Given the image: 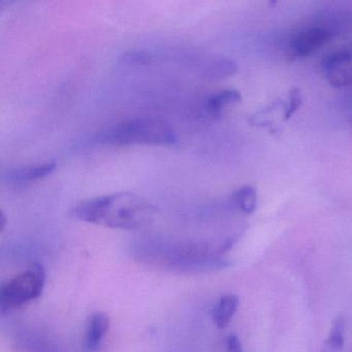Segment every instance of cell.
Returning <instances> with one entry per match:
<instances>
[{
    "instance_id": "obj_8",
    "label": "cell",
    "mask_w": 352,
    "mask_h": 352,
    "mask_svg": "<svg viewBox=\"0 0 352 352\" xmlns=\"http://www.w3.org/2000/svg\"><path fill=\"white\" fill-rule=\"evenodd\" d=\"M56 168V162L53 160L38 162L15 168L8 174V180L13 183L34 182L50 176Z\"/></svg>"
},
{
    "instance_id": "obj_3",
    "label": "cell",
    "mask_w": 352,
    "mask_h": 352,
    "mask_svg": "<svg viewBox=\"0 0 352 352\" xmlns=\"http://www.w3.org/2000/svg\"><path fill=\"white\" fill-rule=\"evenodd\" d=\"M102 142L107 145L172 146L177 142L172 127L153 118H137L115 124L102 135Z\"/></svg>"
},
{
    "instance_id": "obj_5",
    "label": "cell",
    "mask_w": 352,
    "mask_h": 352,
    "mask_svg": "<svg viewBox=\"0 0 352 352\" xmlns=\"http://www.w3.org/2000/svg\"><path fill=\"white\" fill-rule=\"evenodd\" d=\"M322 72L333 87L352 86V44L325 56Z\"/></svg>"
},
{
    "instance_id": "obj_17",
    "label": "cell",
    "mask_w": 352,
    "mask_h": 352,
    "mask_svg": "<svg viewBox=\"0 0 352 352\" xmlns=\"http://www.w3.org/2000/svg\"><path fill=\"white\" fill-rule=\"evenodd\" d=\"M0 228H1V230H3L5 228L6 223H7V217H6V214L3 212H1V215H0Z\"/></svg>"
},
{
    "instance_id": "obj_7",
    "label": "cell",
    "mask_w": 352,
    "mask_h": 352,
    "mask_svg": "<svg viewBox=\"0 0 352 352\" xmlns=\"http://www.w3.org/2000/svg\"><path fill=\"white\" fill-rule=\"evenodd\" d=\"M110 317L104 312H94L86 322L84 348L87 352H94L100 347L102 340L110 329Z\"/></svg>"
},
{
    "instance_id": "obj_16",
    "label": "cell",
    "mask_w": 352,
    "mask_h": 352,
    "mask_svg": "<svg viewBox=\"0 0 352 352\" xmlns=\"http://www.w3.org/2000/svg\"><path fill=\"white\" fill-rule=\"evenodd\" d=\"M226 351L228 352H244L243 351L242 344L236 333H230L228 336L226 341Z\"/></svg>"
},
{
    "instance_id": "obj_6",
    "label": "cell",
    "mask_w": 352,
    "mask_h": 352,
    "mask_svg": "<svg viewBox=\"0 0 352 352\" xmlns=\"http://www.w3.org/2000/svg\"><path fill=\"white\" fill-rule=\"evenodd\" d=\"M331 38V32L320 26L306 28L292 41V51L296 56L307 57L322 48Z\"/></svg>"
},
{
    "instance_id": "obj_9",
    "label": "cell",
    "mask_w": 352,
    "mask_h": 352,
    "mask_svg": "<svg viewBox=\"0 0 352 352\" xmlns=\"http://www.w3.org/2000/svg\"><path fill=\"white\" fill-rule=\"evenodd\" d=\"M238 296L226 294L222 296L214 307L212 318L216 327L223 329L232 320L239 307Z\"/></svg>"
},
{
    "instance_id": "obj_4",
    "label": "cell",
    "mask_w": 352,
    "mask_h": 352,
    "mask_svg": "<svg viewBox=\"0 0 352 352\" xmlns=\"http://www.w3.org/2000/svg\"><path fill=\"white\" fill-rule=\"evenodd\" d=\"M46 283L44 267L38 263L30 265L25 271L0 286V312L7 313L21 309L42 296Z\"/></svg>"
},
{
    "instance_id": "obj_10",
    "label": "cell",
    "mask_w": 352,
    "mask_h": 352,
    "mask_svg": "<svg viewBox=\"0 0 352 352\" xmlns=\"http://www.w3.org/2000/svg\"><path fill=\"white\" fill-rule=\"evenodd\" d=\"M230 199L232 205L236 208L241 213L251 215L256 210L258 195H257V190L254 186L244 185L234 191L230 195Z\"/></svg>"
},
{
    "instance_id": "obj_14",
    "label": "cell",
    "mask_w": 352,
    "mask_h": 352,
    "mask_svg": "<svg viewBox=\"0 0 352 352\" xmlns=\"http://www.w3.org/2000/svg\"><path fill=\"white\" fill-rule=\"evenodd\" d=\"M121 63L133 67H141V65H149L154 61V55L150 51L143 49H133L122 53L119 57Z\"/></svg>"
},
{
    "instance_id": "obj_15",
    "label": "cell",
    "mask_w": 352,
    "mask_h": 352,
    "mask_svg": "<svg viewBox=\"0 0 352 352\" xmlns=\"http://www.w3.org/2000/svg\"><path fill=\"white\" fill-rule=\"evenodd\" d=\"M302 104V96L300 90L292 89L288 96V102L284 108V118L288 119L298 110Z\"/></svg>"
},
{
    "instance_id": "obj_1",
    "label": "cell",
    "mask_w": 352,
    "mask_h": 352,
    "mask_svg": "<svg viewBox=\"0 0 352 352\" xmlns=\"http://www.w3.org/2000/svg\"><path fill=\"white\" fill-rule=\"evenodd\" d=\"M74 217L87 223L117 230H135L155 221V205L133 192H118L90 197L74 206Z\"/></svg>"
},
{
    "instance_id": "obj_13",
    "label": "cell",
    "mask_w": 352,
    "mask_h": 352,
    "mask_svg": "<svg viewBox=\"0 0 352 352\" xmlns=\"http://www.w3.org/2000/svg\"><path fill=\"white\" fill-rule=\"evenodd\" d=\"M345 331L346 319L344 317H337L331 325L323 352H336L341 350L345 342Z\"/></svg>"
},
{
    "instance_id": "obj_11",
    "label": "cell",
    "mask_w": 352,
    "mask_h": 352,
    "mask_svg": "<svg viewBox=\"0 0 352 352\" xmlns=\"http://www.w3.org/2000/svg\"><path fill=\"white\" fill-rule=\"evenodd\" d=\"M238 71V65L232 59L221 57L212 60L204 71V77L213 81L228 79Z\"/></svg>"
},
{
    "instance_id": "obj_2",
    "label": "cell",
    "mask_w": 352,
    "mask_h": 352,
    "mask_svg": "<svg viewBox=\"0 0 352 352\" xmlns=\"http://www.w3.org/2000/svg\"><path fill=\"white\" fill-rule=\"evenodd\" d=\"M142 261L181 273H205L230 267L228 259L199 243L158 245L139 252Z\"/></svg>"
},
{
    "instance_id": "obj_12",
    "label": "cell",
    "mask_w": 352,
    "mask_h": 352,
    "mask_svg": "<svg viewBox=\"0 0 352 352\" xmlns=\"http://www.w3.org/2000/svg\"><path fill=\"white\" fill-rule=\"evenodd\" d=\"M241 100H242V96L238 90L224 89L217 94H212L206 102V108L211 113H219L226 107L238 104Z\"/></svg>"
}]
</instances>
